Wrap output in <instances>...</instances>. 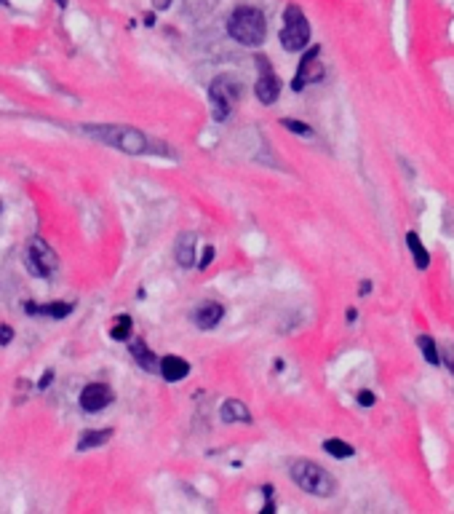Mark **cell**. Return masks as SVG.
Here are the masks:
<instances>
[{
	"instance_id": "6",
	"label": "cell",
	"mask_w": 454,
	"mask_h": 514,
	"mask_svg": "<svg viewBox=\"0 0 454 514\" xmlns=\"http://www.w3.org/2000/svg\"><path fill=\"white\" fill-rule=\"evenodd\" d=\"M323 78V65H320V49L318 46H310L299 65H297V75H294V92H302L307 83H316Z\"/></svg>"
},
{
	"instance_id": "1",
	"label": "cell",
	"mask_w": 454,
	"mask_h": 514,
	"mask_svg": "<svg viewBox=\"0 0 454 514\" xmlns=\"http://www.w3.org/2000/svg\"><path fill=\"white\" fill-rule=\"evenodd\" d=\"M83 132L93 137V139H102L105 145H112V148L129 153V156H142L150 148L147 137L134 126H115V123H99L96 126V123H89V126H83Z\"/></svg>"
},
{
	"instance_id": "4",
	"label": "cell",
	"mask_w": 454,
	"mask_h": 514,
	"mask_svg": "<svg viewBox=\"0 0 454 514\" xmlns=\"http://www.w3.org/2000/svg\"><path fill=\"white\" fill-rule=\"evenodd\" d=\"M310 41V25L299 6H286L283 11V30H280V43L286 51H302Z\"/></svg>"
},
{
	"instance_id": "28",
	"label": "cell",
	"mask_w": 454,
	"mask_h": 514,
	"mask_svg": "<svg viewBox=\"0 0 454 514\" xmlns=\"http://www.w3.org/2000/svg\"><path fill=\"white\" fill-rule=\"evenodd\" d=\"M369 289H372V282H363V284H361V295H366Z\"/></svg>"
},
{
	"instance_id": "26",
	"label": "cell",
	"mask_w": 454,
	"mask_h": 514,
	"mask_svg": "<svg viewBox=\"0 0 454 514\" xmlns=\"http://www.w3.org/2000/svg\"><path fill=\"white\" fill-rule=\"evenodd\" d=\"M51 380H53V372H51V370H48V372H43V378H40V383H38L40 391H46V389L51 386Z\"/></svg>"
},
{
	"instance_id": "13",
	"label": "cell",
	"mask_w": 454,
	"mask_h": 514,
	"mask_svg": "<svg viewBox=\"0 0 454 514\" xmlns=\"http://www.w3.org/2000/svg\"><path fill=\"white\" fill-rule=\"evenodd\" d=\"M219 415H222V420H225V423H249V420H252L249 407L243 405L240 399H227V402H222Z\"/></svg>"
},
{
	"instance_id": "18",
	"label": "cell",
	"mask_w": 454,
	"mask_h": 514,
	"mask_svg": "<svg viewBox=\"0 0 454 514\" xmlns=\"http://www.w3.org/2000/svg\"><path fill=\"white\" fill-rule=\"evenodd\" d=\"M323 450H326L329 456H334V458H353V456H356L353 445H347L342 439H326V442H323Z\"/></svg>"
},
{
	"instance_id": "22",
	"label": "cell",
	"mask_w": 454,
	"mask_h": 514,
	"mask_svg": "<svg viewBox=\"0 0 454 514\" xmlns=\"http://www.w3.org/2000/svg\"><path fill=\"white\" fill-rule=\"evenodd\" d=\"M441 356H443V365L449 367V372H452V375H454V343H446V346H443V353H441Z\"/></svg>"
},
{
	"instance_id": "16",
	"label": "cell",
	"mask_w": 454,
	"mask_h": 514,
	"mask_svg": "<svg viewBox=\"0 0 454 514\" xmlns=\"http://www.w3.org/2000/svg\"><path fill=\"white\" fill-rule=\"evenodd\" d=\"M110 437H112V429H91L78 439V450H91V447L105 445V442H110Z\"/></svg>"
},
{
	"instance_id": "10",
	"label": "cell",
	"mask_w": 454,
	"mask_h": 514,
	"mask_svg": "<svg viewBox=\"0 0 454 514\" xmlns=\"http://www.w3.org/2000/svg\"><path fill=\"white\" fill-rule=\"evenodd\" d=\"M160 375L169 380V383H176V380H185L190 375V365L182 356H163L160 359Z\"/></svg>"
},
{
	"instance_id": "23",
	"label": "cell",
	"mask_w": 454,
	"mask_h": 514,
	"mask_svg": "<svg viewBox=\"0 0 454 514\" xmlns=\"http://www.w3.org/2000/svg\"><path fill=\"white\" fill-rule=\"evenodd\" d=\"M212 260H214V246H212V244H209V246L203 249V255H200L198 268H209V265H212Z\"/></svg>"
},
{
	"instance_id": "5",
	"label": "cell",
	"mask_w": 454,
	"mask_h": 514,
	"mask_svg": "<svg viewBox=\"0 0 454 514\" xmlns=\"http://www.w3.org/2000/svg\"><path fill=\"white\" fill-rule=\"evenodd\" d=\"M209 96H212V115L214 121H227L230 115V105L243 96V83L233 75H219L212 81V89H209Z\"/></svg>"
},
{
	"instance_id": "27",
	"label": "cell",
	"mask_w": 454,
	"mask_h": 514,
	"mask_svg": "<svg viewBox=\"0 0 454 514\" xmlns=\"http://www.w3.org/2000/svg\"><path fill=\"white\" fill-rule=\"evenodd\" d=\"M169 3H171V0H153V6H155L158 11H163V8H169Z\"/></svg>"
},
{
	"instance_id": "2",
	"label": "cell",
	"mask_w": 454,
	"mask_h": 514,
	"mask_svg": "<svg viewBox=\"0 0 454 514\" xmlns=\"http://www.w3.org/2000/svg\"><path fill=\"white\" fill-rule=\"evenodd\" d=\"M227 32L233 41L243 43V46H262L267 35L265 14L254 6H238L227 19Z\"/></svg>"
},
{
	"instance_id": "7",
	"label": "cell",
	"mask_w": 454,
	"mask_h": 514,
	"mask_svg": "<svg viewBox=\"0 0 454 514\" xmlns=\"http://www.w3.org/2000/svg\"><path fill=\"white\" fill-rule=\"evenodd\" d=\"M27 268H30V273L40 276V279H48L53 268H56V255L51 252V246L46 242H40V239L30 244V249H27Z\"/></svg>"
},
{
	"instance_id": "19",
	"label": "cell",
	"mask_w": 454,
	"mask_h": 514,
	"mask_svg": "<svg viewBox=\"0 0 454 514\" xmlns=\"http://www.w3.org/2000/svg\"><path fill=\"white\" fill-rule=\"evenodd\" d=\"M417 346H420V351H422V356H425L430 365H439L441 362L439 349H436V340L430 338V335H420V338H417Z\"/></svg>"
},
{
	"instance_id": "15",
	"label": "cell",
	"mask_w": 454,
	"mask_h": 514,
	"mask_svg": "<svg viewBox=\"0 0 454 514\" xmlns=\"http://www.w3.org/2000/svg\"><path fill=\"white\" fill-rule=\"evenodd\" d=\"M406 246H409V252H412V257H414V265H417L420 271H425L427 265H430V252H427L425 246H422L420 236H417L414 230H409V233H406Z\"/></svg>"
},
{
	"instance_id": "9",
	"label": "cell",
	"mask_w": 454,
	"mask_h": 514,
	"mask_svg": "<svg viewBox=\"0 0 454 514\" xmlns=\"http://www.w3.org/2000/svg\"><path fill=\"white\" fill-rule=\"evenodd\" d=\"M110 402H112V391H110V386H105V383H89V386L80 391V407H83L86 413H99V410H105Z\"/></svg>"
},
{
	"instance_id": "30",
	"label": "cell",
	"mask_w": 454,
	"mask_h": 514,
	"mask_svg": "<svg viewBox=\"0 0 454 514\" xmlns=\"http://www.w3.org/2000/svg\"><path fill=\"white\" fill-rule=\"evenodd\" d=\"M0 3H8V0H0Z\"/></svg>"
},
{
	"instance_id": "3",
	"label": "cell",
	"mask_w": 454,
	"mask_h": 514,
	"mask_svg": "<svg viewBox=\"0 0 454 514\" xmlns=\"http://www.w3.org/2000/svg\"><path fill=\"white\" fill-rule=\"evenodd\" d=\"M292 479L297 487H302L310 496H318V499H332L337 482L334 477L323 466L313 463V460H294L292 463Z\"/></svg>"
},
{
	"instance_id": "25",
	"label": "cell",
	"mask_w": 454,
	"mask_h": 514,
	"mask_svg": "<svg viewBox=\"0 0 454 514\" xmlns=\"http://www.w3.org/2000/svg\"><path fill=\"white\" fill-rule=\"evenodd\" d=\"M358 405L372 407V405H374V394H372V391H361V394H358Z\"/></svg>"
},
{
	"instance_id": "24",
	"label": "cell",
	"mask_w": 454,
	"mask_h": 514,
	"mask_svg": "<svg viewBox=\"0 0 454 514\" xmlns=\"http://www.w3.org/2000/svg\"><path fill=\"white\" fill-rule=\"evenodd\" d=\"M13 340V330L8 325L0 327V346H6V343H11Z\"/></svg>"
},
{
	"instance_id": "12",
	"label": "cell",
	"mask_w": 454,
	"mask_h": 514,
	"mask_svg": "<svg viewBox=\"0 0 454 514\" xmlns=\"http://www.w3.org/2000/svg\"><path fill=\"white\" fill-rule=\"evenodd\" d=\"M195 244H198V239L193 233H182L179 236V242H176V263L182 268H193L195 265Z\"/></svg>"
},
{
	"instance_id": "29",
	"label": "cell",
	"mask_w": 454,
	"mask_h": 514,
	"mask_svg": "<svg viewBox=\"0 0 454 514\" xmlns=\"http://www.w3.org/2000/svg\"><path fill=\"white\" fill-rule=\"evenodd\" d=\"M56 3H59V6H62V8H65V6H67V0H56Z\"/></svg>"
},
{
	"instance_id": "8",
	"label": "cell",
	"mask_w": 454,
	"mask_h": 514,
	"mask_svg": "<svg viewBox=\"0 0 454 514\" xmlns=\"http://www.w3.org/2000/svg\"><path fill=\"white\" fill-rule=\"evenodd\" d=\"M257 65H259V78H257V86H254V94L262 105H273L280 96V81L278 75L273 73L270 62L265 56H257Z\"/></svg>"
},
{
	"instance_id": "14",
	"label": "cell",
	"mask_w": 454,
	"mask_h": 514,
	"mask_svg": "<svg viewBox=\"0 0 454 514\" xmlns=\"http://www.w3.org/2000/svg\"><path fill=\"white\" fill-rule=\"evenodd\" d=\"M129 349H131V356L136 359V362H139V367H142V370H147V372L160 370V359L153 351H150V349H147L142 340H134Z\"/></svg>"
},
{
	"instance_id": "20",
	"label": "cell",
	"mask_w": 454,
	"mask_h": 514,
	"mask_svg": "<svg viewBox=\"0 0 454 514\" xmlns=\"http://www.w3.org/2000/svg\"><path fill=\"white\" fill-rule=\"evenodd\" d=\"M131 325H134L131 316H126V313L118 316V319H115V327L110 330L112 340H129V335H131Z\"/></svg>"
},
{
	"instance_id": "17",
	"label": "cell",
	"mask_w": 454,
	"mask_h": 514,
	"mask_svg": "<svg viewBox=\"0 0 454 514\" xmlns=\"http://www.w3.org/2000/svg\"><path fill=\"white\" fill-rule=\"evenodd\" d=\"M72 311L70 303H51V306H27V313H43V316H53V319H65Z\"/></svg>"
},
{
	"instance_id": "11",
	"label": "cell",
	"mask_w": 454,
	"mask_h": 514,
	"mask_svg": "<svg viewBox=\"0 0 454 514\" xmlns=\"http://www.w3.org/2000/svg\"><path fill=\"white\" fill-rule=\"evenodd\" d=\"M222 316H225V308H222V303H203L198 311L193 313V319H195V325L200 330H212L222 322Z\"/></svg>"
},
{
	"instance_id": "21",
	"label": "cell",
	"mask_w": 454,
	"mask_h": 514,
	"mask_svg": "<svg viewBox=\"0 0 454 514\" xmlns=\"http://www.w3.org/2000/svg\"><path fill=\"white\" fill-rule=\"evenodd\" d=\"M283 126L289 129V132H294V134H299V137H313V129L307 126V123H302V121H294V118H283Z\"/></svg>"
}]
</instances>
